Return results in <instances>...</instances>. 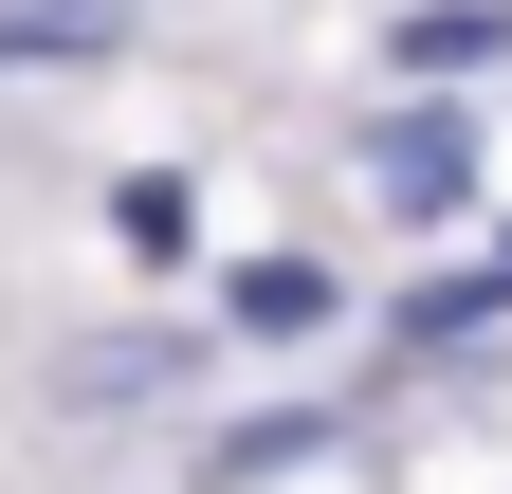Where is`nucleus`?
<instances>
[{
    "instance_id": "3",
    "label": "nucleus",
    "mask_w": 512,
    "mask_h": 494,
    "mask_svg": "<svg viewBox=\"0 0 512 494\" xmlns=\"http://www.w3.org/2000/svg\"><path fill=\"white\" fill-rule=\"evenodd\" d=\"M128 37V0H0V55H19V74H37V55H110Z\"/></svg>"
},
{
    "instance_id": "1",
    "label": "nucleus",
    "mask_w": 512,
    "mask_h": 494,
    "mask_svg": "<svg viewBox=\"0 0 512 494\" xmlns=\"http://www.w3.org/2000/svg\"><path fill=\"white\" fill-rule=\"evenodd\" d=\"M384 202H403V220H458L476 202V147L439 129V110H403V129H384Z\"/></svg>"
},
{
    "instance_id": "4",
    "label": "nucleus",
    "mask_w": 512,
    "mask_h": 494,
    "mask_svg": "<svg viewBox=\"0 0 512 494\" xmlns=\"http://www.w3.org/2000/svg\"><path fill=\"white\" fill-rule=\"evenodd\" d=\"M311 312H330V275H311V257H256V275H238V330H311Z\"/></svg>"
},
{
    "instance_id": "2",
    "label": "nucleus",
    "mask_w": 512,
    "mask_h": 494,
    "mask_svg": "<svg viewBox=\"0 0 512 494\" xmlns=\"http://www.w3.org/2000/svg\"><path fill=\"white\" fill-rule=\"evenodd\" d=\"M512 55V0H421L403 19V74H494Z\"/></svg>"
}]
</instances>
